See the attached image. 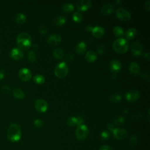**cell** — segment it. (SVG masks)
I'll use <instances>...</instances> for the list:
<instances>
[{"mask_svg": "<svg viewBox=\"0 0 150 150\" xmlns=\"http://www.w3.org/2000/svg\"><path fill=\"white\" fill-rule=\"evenodd\" d=\"M16 44L20 49H27L32 45L30 35L27 32H21L18 34L16 39Z\"/></svg>", "mask_w": 150, "mask_h": 150, "instance_id": "2", "label": "cell"}, {"mask_svg": "<svg viewBox=\"0 0 150 150\" xmlns=\"http://www.w3.org/2000/svg\"><path fill=\"white\" fill-rule=\"evenodd\" d=\"M61 40H62L61 36L58 34L50 35L49 36H48L47 38V43L53 46L58 45L61 42Z\"/></svg>", "mask_w": 150, "mask_h": 150, "instance_id": "14", "label": "cell"}, {"mask_svg": "<svg viewBox=\"0 0 150 150\" xmlns=\"http://www.w3.org/2000/svg\"><path fill=\"white\" fill-rule=\"evenodd\" d=\"M142 77H143L144 79L147 80H148L149 79V77L148 74H146V73L143 74H142Z\"/></svg>", "mask_w": 150, "mask_h": 150, "instance_id": "47", "label": "cell"}, {"mask_svg": "<svg viewBox=\"0 0 150 150\" xmlns=\"http://www.w3.org/2000/svg\"><path fill=\"white\" fill-rule=\"evenodd\" d=\"M91 33L94 37L97 38H100L104 34V29L101 26H96L93 28Z\"/></svg>", "mask_w": 150, "mask_h": 150, "instance_id": "16", "label": "cell"}, {"mask_svg": "<svg viewBox=\"0 0 150 150\" xmlns=\"http://www.w3.org/2000/svg\"><path fill=\"white\" fill-rule=\"evenodd\" d=\"M131 50L132 53L135 56H139L141 54L142 52V43L138 41H134L131 47Z\"/></svg>", "mask_w": 150, "mask_h": 150, "instance_id": "9", "label": "cell"}, {"mask_svg": "<svg viewBox=\"0 0 150 150\" xmlns=\"http://www.w3.org/2000/svg\"><path fill=\"white\" fill-rule=\"evenodd\" d=\"M140 97V93L136 90H132L129 91L125 94V98L129 102H133L137 101Z\"/></svg>", "mask_w": 150, "mask_h": 150, "instance_id": "12", "label": "cell"}, {"mask_svg": "<svg viewBox=\"0 0 150 150\" xmlns=\"http://www.w3.org/2000/svg\"><path fill=\"white\" fill-rule=\"evenodd\" d=\"M149 110H148V121H149Z\"/></svg>", "mask_w": 150, "mask_h": 150, "instance_id": "49", "label": "cell"}, {"mask_svg": "<svg viewBox=\"0 0 150 150\" xmlns=\"http://www.w3.org/2000/svg\"><path fill=\"white\" fill-rule=\"evenodd\" d=\"M87 45L85 42H80L75 47V52L79 54H83L86 51Z\"/></svg>", "mask_w": 150, "mask_h": 150, "instance_id": "18", "label": "cell"}, {"mask_svg": "<svg viewBox=\"0 0 150 150\" xmlns=\"http://www.w3.org/2000/svg\"><path fill=\"white\" fill-rule=\"evenodd\" d=\"M112 32L114 33V34L118 37H121L122 36L124 33V31L123 30V29L120 26H115L112 30Z\"/></svg>", "mask_w": 150, "mask_h": 150, "instance_id": "30", "label": "cell"}, {"mask_svg": "<svg viewBox=\"0 0 150 150\" xmlns=\"http://www.w3.org/2000/svg\"><path fill=\"white\" fill-rule=\"evenodd\" d=\"M110 137V134L108 131H103L100 134V138L102 141H107Z\"/></svg>", "mask_w": 150, "mask_h": 150, "instance_id": "34", "label": "cell"}, {"mask_svg": "<svg viewBox=\"0 0 150 150\" xmlns=\"http://www.w3.org/2000/svg\"><path fill=\"white\" fill-rule=\"evenodd\" d=\"M69 72V67L64 62H62L57 63L54 69V73L58 78L65 77Z\"/></svg>", "mask_w": 150, "mask_h": 150, "instance_id": "4", "label": "cell"}, {"mask_svg": "<svg viewBox=\"0 0 150 150\" xmlns=\"http://www.w3.org/2000/svg\"><path fill=\"white\" fill-rule=\"evenodd\" d=\"M125 121V118L122 116L115 117L112 120V124L114 125H122Z\"/></svg>", "mask_w": 150, "mask_h": 150, "instance_id": "29", "label": "cell"}, {"mask_svg": "<svg viewBox=\"0 0 150 150\" xmlns=\"http://www.w3.org/2000/svg\"><path fill=\"white\" fill-rule=\"evenodd\" d=\"M113 49L118 53H125L129 48L128 40L123 38H118L114 40L112 44Z\"/></svg>", "mask_w": 150, "mask_h": 150, "instance_id": "3", "label": "cell"}, {"mask_svg": "<svg viewBox=\"0 0 150 150\" xmlns=\"http://www.w3.org/2000/svg\"><path fill=\"white\" fill-rule=\"evenodd\" d=\"M121 67L122 66L121 62L117 59L112 60L109 64L110 69L113 73H117L120 71V70L121 69Z\"/></svg>", "mask_w": 150, "mask_h": 150, "instance_id": "15", "label": "cell"}, {"mask_svg": "<svg viewBox=\"0 0 150 150\" xmlns=\"http://www.w3.org/2000/svg\"><path fill=\"white\" fill-rule=\"evenodd\" d=\"M91 1L90 0H80L76 2V6L79 11H85L91 7Z\"/></svg>", "mask_w": 150, "mask_h": 150, "instance_id": "10", "label": "cell"}, {"mask_svg": "<svg viewBox=\"0 0 150 150\" xmlns=\"http://www.w3.org/2000/svg\"><path fill=\"white\" fill-rule=\"evenodd\" d=\"M6 75V71L4 69H0V80L4 79Z\"/></svg>", "mask_w": 150, "mask_h": 150, "instance_id": "42", "label": "cell"}, {"mask_svg": "<svg viewBox=\"0 0 150 150\" xmlns=\"http://www.w3.org/2000/svg\"><path fill=\"white\" fill-rule=\"evenodd\" d=\"M129 144L131 146H135L137 143V137L135 135H132L130 137L129 139Z\"/></svg>", "mask_w": 150, "mask_h": 150, "instance_id": "36", "label": "cell"}, {"mask_svg": "<svg viewBox=\"0 0 150 150\" xmlns=\"http://www.w3.org/2000/svg\"><path fill=\"white\" fill-rule=\"evenodd\" d=\"M104 52V46L102 44H100L97 47V52L100 54H102Z\"/></svg>", "mask_w": 150, "mask_h": 150, "instance_id": "40", "label": "cell"}, {"mask_svg": "<svg viewBox=\"0 0 150 150\" xmlns=\"http://www.w3.org/2000/svg\"><path fill=\"white\" fill-rule=\"evenodd\" d=\"M52 53H53V56L55 58H57L59 59H62L64 56V51L62 49L59 48V47L54 48L52 51Z\"/></svg>", "mask_w": 150, "mask_h": 150, "instance_id": "25", "label": "cell"}, {"mask_svg": "<svg viewBox=\"0 0 150 150\" xmlns=\"http://www.w3.org/2000/svg\"><path fill=\"white\" fill-rule=\"evenodd\" d=\"M144 7L146 10L149 11V9H150V1H149V0H147L145 2Z\"/></svg>", "mask_w": 150, "mask_h": 150, "instance_id": "43", "label": "cell"}, {"mask_svg": "<svg viewBox=\"0 0 150 150\" xmlns=\"http://www.w3.org/2000/svg\"><path fill=\"white\" fill-rule=\"evenodd\" d=\"M39 32L42 35H46L48 32L47 28L44 25H40L39 28Z\"/></svg>", "mask_w": 150, "mask_h": 150, "instance_id": "37", "label": "cell"}, {"mask_svg": "<svg viewBox=\"0 0 150 150\" xmlns=\"http://www.w3.org/2000/svg\"><path fill=\"white\" fill-rule=\"evenodd\" d=\"M74 59V56L72 54L68 53L65 56V60L68 62H71Z\"/></svg>", "mask_w": 150, "mask_h": 150, "instance_id": "38", "label": "cell"}, {"mask_svg": "<svg viewBox=\"0 0 150 150\" xmlns=\"http://www.w3.org/2000/svg\"><path fill=\"white\" fill-rule=\"evenodd\" d=\"M93 29V27L91 25H87L85 28V29L87 32H91Z\"/></svg>", "mask_w": 150, "mask_h": 150, "instance_id": "45", "label": "cell"}, {"mask_svg": "<svg viewBox=\"0 0 150 150\" xmlns=\"http://www.w3.org/2000/svg\"><path fill=\"white\" fill-rule=\"evenodd\" d=\"M1 91L4 93H8L9 91H10V87L8 85H6V84H5V85H3L1 88Z\"/></svg>", "mask_w": 150, "mask_h": 150, "instance_id": "39", "label": "cell"}, {"mask_svg": "<svg viewBox=\"0 0 150 150\" xmlns=\"http://www.w3.org/2000/svg\"><path fill=\"white\" fill-rule=\"evenodd\" d=\"M27 57L28 60L31 63H34L36 61L37 59V54L35 51L33 50H30L28 52Z\"/></svg>", "mask_w": 150, "mask_h": 150, "instance_id": "27", "label": "cell"}, {"mask_svg": "<svg viewBox=\"0 0 150 150\" xmlns=\"http://www.w3.org/2000/svg\"><path fill=\"white\" fill-rule=\"evenodd\" d=\"M128 70L133 75H137L139 73L140 67L135 62H131L128 65Z\"/></svg>", "mask_w": 150, "mask_h": 150, "instance_id": "17", "label": "cell"}, {"mask_svg": "<svg viewBox=\"0 0 150 150\" xmlns=\"http://www.w3.org/2000/svg\"><path fill=\"white\" fill-rule=\"evenodd\" d=\"M121 99V95L118 93L111 94L110 96V100L112 103H117Z\"/></svg>", "mask_w": 150, "mask_h": 150, "instance_id": "33", "label": "cell"}, {"mask_svg": "<svg viewBox=\"0 0 150 150\" xmlns=\"http://www.w3.org/2000/svg\"><path fill=\"white\" fill-rule=\"evenodd\" d=\"M1 48H0V54H1Z\"/></svg>", "mask_w": 150, "mask_h": 150, "instance_id": "50", "label": "cell"}, {"mask_svg": "<svg viewBox=\"0 0 150 150\" xmlns=\"http://www.w3.org/2000/svg\"><path fill=\"white\" fill-rule=\"evenodd\" d=\"M72 18L74 22L79 23L81 22L83 20V15L79 12H75L72 15Z\"/></svg>", "mask_w": 150, "mask_h": 150, "instance_id": "32", "label": "cell"}, {"mask_svg": "<svg viewBox=\"0 0 150 150\" xmlns=\"http://www.w3.org/2000/svg\"><path fill=\"white\" fill-rule=\"evenodd\" d=\"M85 59L88 62H90V63L94 62L97 59V55L92 50H89L86 53L85 55Z\"/></svg>", "mask_w": 150, "mask_h": 150, "instance_id": "20", "label": "cell"}, {"mask_svg": "<svg viewBox=\"0 0 150 150\" xmlns=\"http://www.w3.org/2000/svg\"><path fill=\"white\" fill-rule=\"evenodd\" d=\"M144 58H145L148 61H149V53H145L144 54Z\"/></svg>", "mask_w": 150, "mask_h": 150, "instance_id": "46", "label": "cell"}, {"mask_svg": "<svg viewBox=\"0 0 150 150\" xmlns=\"http://www.w3.org/2000/svg\"><path fill=\"white\" fill-rule=\"evenodd\" d=\"M66 22V18L63 15H59L55 17L53 19V23L57 26H62Z\"/></svg>", "mask_w": 150, "mask_h": 150, "instance_id": "23", "label": "cell"}, {"mask_svg": "<svg viewBox=\"0 0 150 150\" xmlns=\"http://www.w3.org/2000/svg\"><path fill=\"white\" fill-rule=\"evenodd\" d=\"M12 95L18 99H22L25 97L24 91L20 88H15L12 90Z\"/></svg>", "mask_w": 150, "mask_h": 150, "instance_id": "21", "label": "cell"}, {"mask_svg": "<svg viewBox=\"0 0 150 150\" xmlns=\"http://www.w3.org/2000/svg\"><path fill=\"white\" fill-rule=\"evenodd\" d=\"M66 124L67 126L69 127H74L75 125H77V119L76 117H71L67 118L66 120Z\"/></svg>", "mask_w": 150, "mask_h": 150, "instance_id": "31", "label": "cell"}, {"mask_svg": "<svg viewBox=\"0 0 150 150\" xmlns=\"http://www.w3.org/2000/svg\"><path fill=\"white\" fill-rule=\"evenodd\" d=\"M114 11V6L110 4H107L104 5L100 9L101 12L104 15H110Z\"/></svg>", "mask_w": 150, "mask_h": 150, "instance_id": "19", "label": "cell"}, {"mask_svg": "<svg viewBox=\"0 0 150 150\" xmlns=\"http://www.w3.org/2000/svg\"><path fill=\"white\" fill-rule=\"evenodd\" d=\"M33 125L37 128H41L43 126V122L40 119H36L33 121Z\"/></svg>", "mask_w": 150, "mask_h": 150, "instance_id": "35", "label": "cell"}, {"mask_svg": "<svg viewBox=\"0 0 150 150\" xmlns=\"http://www.w3.org/2000/svg\"><path fill=\"white\" fill-rule=\"evenodd\" d=\"M116 16L120 20L123 21H128L131 19L130 13L123 8H118L115 12Z\"/></svg>", "mask_w": 150, "mask_h": 150, "instance_id": "7", "label": "cell"}, {"mask_svg": "<svg viewBox=\"0 0 150 150\" xmlns=\"http://www.w3.org/2000/svg\"><path fill=\"white\" fill-rule=\"evenodd\" d=\"M14 19L18 23H23L26 21V16L22 12H19L15 15Z\"/></svg>", "mask_w": 150, "mask_h": 150, "instance_id": "22", "label": "cell"}, {"mask_svg": "<svg viewBox=\"0 0 150 150\" xmlns=\"http://www.w3.org/2000/svg\"><path fill=\"white\" fill-rule=\"evenodd\" d=\"M137 35V30L134 28H129L125 32V38L126 39H132L134 38H135V36Z\"/></svg>", "mask_w": 150, "mask_h": 150, "instance_id": "24", "label": "cell"}, {"mask_svg": "<svg viewBox=\"0 0 150 150\" xmlns=\"http://www.w3.org/2000/svg\"><path fill=\"white\" fill-rule=\"evenodd\" d=\"M10 56L15 60H19L23 57V53L19 48L13 47L11 50Z\"/></svg>", "mask_w": 150, "mask_h": 150, "instance_id": "13", "label": "cell"}, {"mask_svg": "<svg viewBox=\"0 0 150 150\" xmlns=\"http://www.w3.org/2000/svg\"><path fill=\"white\" fill-rule=\"evenodd\" d=\"M112 135L116 139H122L125 138L127 135V131L124 128H114L112 131Z\"/></svg>", "mask_w": 150, "mask_h": 150, "instance_id": "11", "label": "cell"}, {"mask_svg": "<svg viewBox=\"0 0 150 150\" xmlns=\"http://www.w3.org/2000/svg\"><path fill=\"white\" fill-rule=\"evenodd\" d=\"M62 9L63 12L69 13L71 12L74 10V6L73 4L70 2H66L63 5Z\"/></svg>", "mask_w": 150, "mask_h": 150, "instance_id": "26", "label": "cell"}, {"mask_svg": "<svg viewBox=\"0 0 150 150\" xmlns=\"http://www.w3.org/2000/svg\"><path fill=\"white\" fill-rule=\"evenodd\" d=\"M33 48L34 49H37L38 48V44H36V43L33 44Z\"/></svg>", "mask_w": 150, "mask_h": 150, "instance_id": "48", "label": "cell"}, {"mask_svg": "<svg viewBox=\"0 0 150 150\" xmlns=\"http://www.w3.org/2000/svg\"><path fill=\"white\" fill-rule=\"evenodd\" d=\"M107 128L109 131L112 132V131L114 129V125L112 124H108L107 125Z\"/></svg>", "mask_w": 150, "mask_h": 150, "instance_id": "44", "label": "cell"}, {"mask_svg": "<svg viewBox=\"0 0 150 150\" xmlns=\"http://www.w3.org/2000/svg\"><path fill=\"white\" fill-rule=\"evenodd\" d=\"M99 150H114L112 149V148L109 145H103L101 146Z\"/></svg>", "mask_w": 150, "mask_h": 150, "instance_id": "41", "label": "cell"}, {"mask_svg": "<svg viewBox=\"0 0 150 150\" xmlns=\"http://www.w3.org/2000/svg\"><path fill=\"white\" fill-rule=\"evenodd\" d=\"M34 107L38 112L44 113L47 110L48 104L45 100L42 98H38L34 102Z\"/></svg>", "mask_w": 150, "mask_h": 150, "instance_id": "6", "label": "cell"}, {"mask_svg": "<svg viewBox=\"0 0 150 150\" xmlns=\"http://www.w3.org/2000/svg\"><path fill=\"white\" fill-rule=\"evenodd\" d=\"M75 135L76 138L79 141H83L86 139L89 135V129L88 127L81 124L77 127L75 131Z\"/></svg>", "mask_w": 150, "mask_h": 150, "instance_id": "5", "label": "cell"}, {"mask_svg": "<svg viewBox=\"0 0 150 150\" xmlns=\"http://www.w3.org/2000/svg\"><path fill=\"white\" fill-rule=\"evenodd\" d=\"M32 75L31 71L26 67L21 68L18 71V76L20 79L23 81H27L30 80Z\"/></svg>", "mask_w": 150, "mask_h": 150, "instance_id": "8", "label": "cell"}, {"mask_svg": "<svg viewBox=\"0 0 150 150\" xmlns=\"http://www.w3.org/2000/svg\"><path fill=\"white\" fill-rule=\"evenodd\" d=\"M8 139L12 142H15L20 140L22 137V132L19 125L15 123H11L7 129L6 133Z\"/></svg>", "mask_w": 150, "mask_h": 150, "instance_id": "1", "label": "cell"}, {"mask_svg": "<svg viewBox=\"0 0 150 150\" xmlns=\"http://www.w3.org/2000/svg\"><path fill=\"white\" fill-rule=\"evenodd\" d=\"M33 79L35 83H36L37 84H40V85L43 84L45 81V77L43 75L39 74L35 75L33 77Z\"/></svg>", "mask_w": 150, "mask_h": 150, "instance_id": "28", "label": "cell"}]
</instances>
